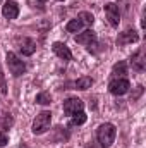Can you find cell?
Instances as JSON below:
<instances>
[{
  "label": "cell",
  "mask_w": 146,
  "mask_h": 148,
  "mask_svg": "<svg viewBox=\"0 0 146 148\" xmlns=\"http://www.w3.org/2000/svg\"><path fill=\"white\" fill-rule=\"evenodd\" d=\"M0 91H2V95H5V93H7V88H5V81H3L2 71H0Z\"/></svg>",
  "instance_id": "ffe728a7"
},
{
  "label": "cell",
  "mask_w": 146,
  "mask_h": 148,
  "mask_svg": "<svg viewBox=\"0 0 146 148\" xmlns=\"http://www.w3.org/2000/svg\"><path fill=\"white\" fill-rule=\"evenodd\" d=\"M81 28H83V23H81L77 17H76V19H71V21L67 23V26H65V29H67L69 33H79Z\"/></svg>",
  "instance_id": "9a60e30c"
},
{
  "label": "cell",
  "mask_w": 146,
  "mask_h": 148,
  "mask_svg": "<svg viewBox=\"0 0 146 148\" xmlns=\"http://www.w3.org/2000/svg\"><path fill=\"white\" fill-rule=\"evenodd\" d=\"M138 40H139V35L134 29H127V31H124V33H120L117 36V45L119 47H124L127 43H136Z\"/></svg>",
  "instance_id": "30bf717a"
},
{
  "label": "cell",
  "mask_w": 146,
  "mask_h": 148,
  "mask_svg": "<svg viewBox=\"0 0 146 148\" xmlns=\"http://www.w3.org/2000/svg\"><path fill=\"white\" fill-rule=\"evenodd\" d=\"M74 40H76V43H79V45H91V43H95L96 35H95V31H93V29H86V31H83V33L76 35Z\"/></svg>",
  "instance_id": "8fae6325"
},
{
  "label": "cell",
  "mask_w": 146,
  "mask_h": 148,
  "mask_svg": "<svg viewBox=\"0 0 146 148\" xmlns=\"http://www.w3.org/2000/svg\"><path fill=\"white\" fill-rule=\"evenodd\" d=\"M52 50H53V53H55L57 57H60V59H64V60H71V59H72V52L69 50V47H67L65 43L55 41V43L52 45Z\"/></svg>",
  "instance_id": "9c48e42d"
},
{
  "label": "cell",
  "mask_w": 146,
  "mask_h": 148,
  "mask_svg": "<svg viewBox=\"0 0 146 148\" xmlns=\"http://www.w3.org/2000/svg\"><path fill=\"white\" fill-rule=\"evenodd\" d=\"M19 148H29V147H28V145H21Z\"/></svg>",
  "instance_id": "603a6c76"
},
{
  "label": "cell",
  "mask_w": 146,
  "mask_h": 148,
  "mask_svg": "<svg viewBox=\"0 0 146 148\" xmlns=\"http://www.w3.org/2000/svg\"><path fill=\"white\" fill-rule=\"evenodd\" d=\"M77 19H79V21H81L83 24H86V26H91V24L95 23V17H93V14H91V12H86V10L79 12Z\"/></svg>",
  "instance_id": "2e32d148"
},
{
  "label": "cell",
  "mask_w": 146,
  "mask_h": 148,
  "mask_svg": "<svg viewBox=\"0 0 146 148\" xmlns=\"http://www.w3.org/2000/svg\"><path fill=\"white\" fill-rule=\"evenodd\" d=\"M112 74H115V76H124V74H127V64H126L124 60H119L117 64H113Z\"/></svg>",
  "instance_id": "5bb4252c"
},
{
  "label": "cell",
  "mask_w": 146,
  "mask_h": 148,
  "mask_svg": "<svg viewBox=\"0 0 146 148\" xmlns=\"http://www.w3.org/2000/svg\"><path fill=\"white\" fill-rule=\"evenodd\" d=\"M2 16L5 19H16L19 16V5L16 0H7L2 7Z\"/></svg>",
  "instance_id": "ba28073f"
},
{
  "label": "cell",
  "mask_w": 146,
  "mask_h": 148,
  "mask_svg": "<svg viewBox=\"0 0 146 148\" xmlns=\"http://www.w3.org/2000/svg\"><path fill=\"white\" fill-rule=\"evenodd\" d=\"M72 86L76 88V90H88V88L93 86V77H89V76H83V77H79L77 81H74Z\"/></svg>",
  "instance_id": "4fadbf2b"
},
{
  "label": "cell",
  "mask_w": 146,
  "mask_h": 148,
  "mask_svg": "<svg viewBox=\"0 0 146 148\" xmlns=\"http://www.w3.org/2000/svg\"><path fill=\"white\" fill-rule=\"evenodd\" d=\"M5 60H7V66H9V71L12 76H21V74L26 73V64L16 55V53H12V52H9L7 53V57H5Z\"/></svg>",
  "instance_id": "3957f363"
},
{
  "label": "cell",
  "mask_w": 146,
  "mask_h": 148,
  "mask_svg": "<svg viewBox=\"0 0 146 148\" xmlns=\"http://www.w3.org/2000/svg\"><path fill=\"white\" fill-rule=\"evenodd\" d=\"M141 95H143V86L139 84V86H136V91H134V95H132V102H134V100H138Z\"/></svg>",
  "instance_id": "d6986e66"
},
{
  "label": "cell",
  "mask_w": 146,
  "mask_h": 148,
  "mask_svg": "<svg viewBox=\"0 0 146 148\" xmlns=\"http://www.w3.org/2000/svg\"><path fill=\"white\" fill-rule=\"evenodd\" d=\"M131 88V83L126 79V77H117V79H112L108 83V91L115 97H122L129 91Z\"/></svg>",
  "instance_id": "277c9868"
},
{
  "label": "cell",
  "mask_w": 146,
  "mask_h": 148,
  "mask_svg": "<svg viewBox=\"0 0 146 148\" xmlns=\"http://www.w3.org/2000/svg\"><path fill=\"white\" fill-rule=\"evenodd\" d=\"M115 134H117V129L112 122H105L98 127L96 131V138H98V143L102 148H110L113 140H115Z\"/></svg>",
  "instance_id": "6da1fadb"
},
{
  "label": "cell",
  "mask_w": 146,
  "mask_h": 148,
  "mask_svg": "<svg viewBox=\"0 0 146 148\" xmlns=\"http://www.w3.org/2000/svg\"><path fill=\"white\" fill-rule=\"evenodd\" d=\"M131 66H132V69L138 71V73H143V71H145V67H146L145 48H139L136 53H132V57H131Z\"/></svg>",
  "instance_id": "52a82bcc"
},
{
  "label": "cell",
  "mask_w": 146,
  "mask_h": 148,
  "mask_svg": "<svg viewBox=\"0 0 146 148\" xmlns=\"http://www.w3.org/2000/svg\"><path fill=\"white\" fill-rule=\"evenodd\" d=\"M9 143V138H7V134L5 133H0V147H5Z\"/></svg>",
  "instance_id": "44dd1931"
},
{
  "label": "cell",
  "mask_w": 146,
  "mask_h": 148,
  "mask_svg": "<svg viewBox=\"0 0 146 148\" xmlns=\"http://www.w3.org/2000/svg\"><path fill=\"white\" fill-rule=\"evenodd\" d=\"M36 103H40V105H50V103H52V97H50V93H46V91L38 93L36 95Z\"/></svg>",
  "instance_id": "e0dca14e"
},
{
  "label": "cell",
  "mask_w": 146,
  "mask_h": 148,
  "mask_svg": "<svg viewBox=\"0 0 146 148\" xmlns=\"http://www.w3.org/2000/svg\"><path fill=\"white\" fill-rule=\"evenodd\" d=\"M105 16H107L112 28H119V24H120V10H119L117 3H112V2L105 3Z\"/></svg>",
  "instance_id": "5b68a950"
},
{
  "label": "cell",
  "mask_w": 146,
  "mask_h": 148,
  "mask_svg": "<svg viewBox=\"0 0 146 148\" xmlns=\"http://www.w3.org/2000/svg\"><path fill=\"white\" fill-rule=\"evenodd\" d=\"M86 114L84 112H77V114H74L72 119H71V126H81V124H84L86 122Z\"/></svg>",
  "instance_id": "ac0fdd59"
},
{
  "label": "cell",
  "mask_w": 146,
  "mask_h": 148,
  "mask_svg": "<svg viewBox=\"0 0 146 148\" xmlns=\"http://www.w3.org/2000/svg\"><path fill=\"white\" fill-rule=\"evenodd\" d=\"M50 124H52V114L48 110H43L36 115L31 131H33V134H43L50 129Z\"/></svg>",
  "instance_id": "7a4b0ae2"
},
{
  "label": "cell",
  "mask_w": 146,
  "mask_h": 148,
  "mask_svg": "<svg viewBox=\"0 0 146 148\" xmlns=\"http://www.w3.org/2000/svg\"><path fill=\"white\" fill-rule=\"evenodd\" d=\"M83 109H84V103L79 98H67L64 102V114L65 115H74L77 112H83Z\"/></svg>",
  "instance_id": "8992f818"
},
{
  "label": "cell",
  "mask_w": 146,
  "mask_h": 148,
  "mask_svg": "<svg viewBox=\"0 0 146 148\" xmlns=\"http://www.w3.org/2000/svg\"><path fill=\"white\" fill-rule=\"evenodd\" d=\"M40 3H45V2H48V0H38ZM57 2H62V0H57Z\"/></svg>",
  "instance_id": "7402d4cb"
},
{
  "label": "cell",
  "mask_w": 146,
  "mask_h": 148,
  "mask_svg": "<svg viewBox=\"0 0 146 148\" xmlns=\"http://www.w3.org/2000/svg\"><path fill=\"white\" fill-rule=\"evenodd\" d=\"M19 50H21V53L26 55V57L33 55V53L36 52V43H35V40H31V38H23Z\"/></svg>",
  "instance_id": "7c38bea8"
}]
</instances>
